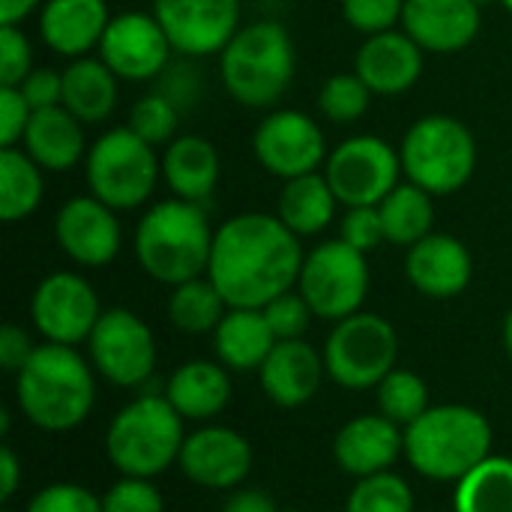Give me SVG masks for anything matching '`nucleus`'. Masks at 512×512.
<instances>
[{
  "instance_id": "nucleus-7",
  "label": "nucleus",
  "mask_w": 512,
  "mask_h": 512,
  "mask_svg": "<svg viewBox=\"0 0 512 512\" xmlns=\"http://www.w3.org/2000/svg\"><path fill=\"white\" fill-rule=\"evenodd\" d=\"M399 156L408 183L429 195H453L474 177L477 141L462 120L426 114L405 132Z\"/></svg>"
},
{
  "instance_id": "nucleus-17",
  "label": "nucleus",
  "mask_w": 512,
  "mask_h": 512,
  "mask_svg": "<svg viewBox=\"0 0 512 512\" xmlns=\"http://www.w3.org/2000/svg\"><path fill=\"white\" fill-rule=\"evenodd\" d=\"M177 465L195 486L231 492L252 471V444L228 426H201L186 435Z\"/></svg>"
},
{
  "instance_id": "nucleus-43",
  "label": "nucleus",
  "mask_w": 512,
  "mask_h": 512,
  "mask_svg": "<svg viewBox=\"0 0 512 512\" xmlns=\"http://www.w3.org/2000/svg\"><path fill=\"white\" fill-rule=\"evenodd\" d=\"M27 512H105L102 510V498H96L90 489L78 486V483H51L45 489H39Z\"/></svg>"
},
{
  "instance_id": "nucleus-34",
  "label": "nucleus",
  "mask_w": 512,
  "mask_h": 512,
  "mask_svg": "<svg viewBox=\"0 0 512 512\" xmlns=\"http://www.w3.org/2000/svg\"><path fill=\"white\" fill-rule=\"evenodd\" d=\"M228 312L225 297L219 294V288L207 279H189L183 285H174L171 297H168V318L180 333L189 336H201V333H213L222 318Z\"/></svg>"
},
{
  "instance_id": "nucleus-42",
  "label": "nucleus",
  "mask_w": 512,
  "mask_h": 512,
  "mask_svg": "<svg viewBox=\"0 0 512 512\" xmlns=\"http://www.w3.org/2000/svg\"><path fill=\"white\" fill-rule=\"evenodd\" d=\"M33 72V48L18 24H0V87H18Z\"/></svg>"
},
{
  "instance_id": "nucleus-1",
  "label": "nucleus",
  "mask_w": 512,
  "mask_h": 512,
  "mask_svg": "<svg viewBox=\"0 0 512 512\" xmlns=\"http://www.w3.org/2000/svg\"><path fill=\"white\" fill-rule=\"evenodd\" d=\"M300 237L267 213H240L216 228L207 279L219 288L228 309H264L294 291L303 270Z\"/></svg>"
},
{
  "instance_id": "nucleus-3",
  "label": "nucleus",
  "mask_w": 512,
  "mask_h": 512,
  "mask_svg": "<svg viewBox=\"0 0 512 512\" xmlns=\"http://www.w3.org/2000/svg\"><path fill=\"white\" fill-rule=\"evenodd\" d=\"M213 225L204 204L165 198L153 204L135 225V258L141 270L162 285H183L207 276L213 252Z\"/></svg>"
},
{
  "instance_id": "nucleus-44",
  "label": "nucleus",
  "mask_w": 512,
  "mask_h": 512,
  "mask_svg": "<svg viewBox=\"0 0 512 512\" xmlns=\"http://www.w3.org/2000/svg\"><path fill=\"white\" fill-rule=\"evenodd\" d=\"M339 240H345L348 246L360 249V252H372L375 246H381L384 237V222H381V210L378 207H348L339 225Z\"/></svg>"
},
{
  "instance_id": "nucleus-32",
  "label": "nucleus",
  "mask_w": 512,
  "mask_h": 512,
  "mask_svg": "<svg viewBox=\"0 0 512 512\" xmlns=\"http://www.w3.org/2000/svg\"><path fill=\"white\" fill-rule=\"evenodd\" d=\"M432 198L435 195H429L426 189H420L414 183H399L378 204L387 243L411 249L414 243L429 237L432 225H435V204H432Z\"/></svg>"
},
{
  "instance_id": "nucleus-52",
  "label": "nucleus",
  "mask_w": 512,
  "mask_h": 512,
  "mask_svg": "<svg viewBox=\"0 0 512 512\" xmlns=\"http://www.w3.org/2000/svg\"><path fill=\"white\" fill-rule=\"evenodd\" d=\"M474 3H477V6L483 9V6H489V3H495V0H474Z\"/></svg>"
},
{
  "instance_id": "nucleus-19",
  "label": "nucleus",
  "mask_w": 512,
  "mask_h": 512,
  "mask_svg": "<svg viewBox=\"0 0 512 512\" xmlns=\"http://www.w3.org/2000/svg\"><path fill=\"white\" fill-rule=\"evenodd\" d=\"M402 30L432 54H456L480 33L474 0H405Z\"/></svg>"
},
{
  "instance_id": "nucleus-21",
  "label": "nucleus",
  "mask_w": 512,
  "mask_h": 512,
  "mask_svg": "<svg viewBox=\"0 0 512 512\" xmlns=\"http://www.w3.org/2000/svg\"><path fill=\"white\" fill-rule=\"evenodd\" d=\"M405 453V429L384 414H363L348 420L333 444L339 468L357 480L384 474Z\"/></svg>"
},
{
  "instance_id": "nucleus-50",
  "label": "nucleus",
  "mask_w": 512,
  "mask_h": 512,
  "mask_svg": "<svg viewBox=\"0 0 512 512\" xmlns=\"http://www.w3.org/2000/svg\"><path fill=\"white\" fill-rule=\"evenodd\" d=\"M45 0H0V24H18L30 12L42 9Z\"/></svg>"
},
{
  "instance_id": "nucleus-6",
  "label": "nucleus",
  "mask_w": 512,
  "mask_h": 512,
  "mask_svg": "<svg viewBox=\"0 0 512 512\" xmlns=\"http://www.w3.org/2000/svg\"><path fill=\"white\" fill-rule=\"evenodd\" d=\"M183 441V417L174 405L165 396H138L108 423L105 456L120 477L153 480L180 459Z\"/></svg>"
},
{
  "instance_id": "nucleus-26",
  "label": "nucleus",
  "mask_w": 512,
  "mask_h": 512,
  "mask_svg": "<svg viewBox=\"0 0 512 512\" xmlns=\"http://www.w3.org/2000/svg\"><path fill=\"white\" fill-rule=\"evenodd\" d=\"M219 150L204 135H177L162 153V180L174 198L204 204L219 183Z\"/></svg>"
},
{
  "instance_id": "nucleus-15",
  "label": "nucleus",
  "mask_w": 512,
  "mask_h": 512,
  "mask_svg": "<svg viewBox=\"0 0 512 512\" xmlns=\"http://www.w3.org/2000/svg\"><path fill=\"white\" fill-rule=\"evenodd\" d=\"M153 15L183 57L222 54L240 30V0H153Z\"/></svg>"
},
{
  "instance_id": "nucleus-9",
  "label": "nucleus",
  "mask_w": 512,
  "mask_h": 512,
  "mask_svg": "<svg viewBox=\"0 0 512 512\" xmlns=\"http://www.w3.org/2000/svg\"><path fill=\"white\" fill-rule=\"evenodd\" d=\"M321 354L327 375L339 387L372 390L396 369L399 336L387 318L360 309L333 324Z\"/></svg>"
},
{
  "instance_id": "nucleus-35",
  "label": "nucleus",
  "mask_w": 512,
  "mask_h": 512,
  "mask_svg": "<svg viewBox=\"0 0 512 512\" xmlns=\"http://www.w3.org/2000/svg\"><path fill=\"white\" fill-rule=\"evenodd\" d=\"M375 402H378V414H384L387 420H393L402 429H408L414 420H420L432 408L426 381L408 369H393L375 387Z\"/></svg>"
},
{
  "instance_id": "nucleus-29",
  "label": "nucleus",
  "mask_w": 512,
  "mask_h": 512,
  "mask_svg": "<svg viewBox=\"0 0 512 512\" xmlns=\"http://www.w3.org/2000/svg\"><path fill=\"white\" fill-rule=\"evenodd\" d=\"M117 84L102 57H78L63 69V108L84 126L105 123L117 108Z\"/></svg>"
},
{
  "instance_id": "nucleus-33",
  "label": "nucleus",
  "mask_w": 512,
  "mask_h": 512,
  "mask_svg": "<svg viewBox=\"0 0 512 512\" xmlns=\"http://www.w3.org/2000/svg\"><path fill=\"white\" fill-rule=\"evenodd\" d=\"M456 512H512V459L489 456L456 483Z\"/></svg>"
},
{
  "instance_id": "nucleus-48",
  "label": "nucleus",
  "mask_w": 512,
  "mask_h": 512,
  "mask_svg": "<svg viewBox=\"0 0 512 512\" xmlns=\"http://www.w3.org/2000/svg\"><path fill=\"white\" fill-rule=\"evenodd\" d=\"M222 512H279V507L261 489H240L225 501Z\"/></svg>"
},
{
  "instance_id": "nucleus-39",
  "label": "nucleus",
  "mask_w": 512,
  "mask_h": 512,
  "mask_svg": "<svg viewBox=\"0 0 512 512\" xmlns=\"http://www.w3.org/2000/svg\"><path fill=\"white\" fill-rule=\"evenodd\" d=\"M342 15L351 30L375 36L402 24L405 0H342Z\"/></svg>"
},
{
  "instance_id": "nucleus-37",
  "label": "nucleus",
  "mask_w": 512,
  "mask_h": 512,
  "mask_svg": "<svg viewBox=\"0 0 512 512\" xmlns=\"http://www.w3.org/2000/svg\"><path fill=\"white\" fill-rule=\"evenodd\" d=\"M372 102V90L366 87V81L357 72H339L330 75L321 84L318 93V108L330 123H354L369 111Z\"/></svg>"
},
{
  "instance_id": "nucleus-55",
  "label": "nucleus",
  "mask_w": 512,
  "mask_h": 512,
  "mask_svg": "<svg viewBox=\"0 0 512 512\" xmlns=\"http://www.w3.org/2000/svg\"><path fill=\"white\" fill-rule=\"evenodd\" d=\"M3 512H12V510H3Z\"/></svg>"
},
{
  "instance_id": "nucleus-54",
  "label": "nucleus",
  "mask_w": 512,
  "mask_h": 512,
  "mask_svg": "<svg viewBox=\"0 0 512 512\" xmlns=\"http://www.w3.org/2000/svg\"><path fill=\"white\" fill-rule=\"evenodd\" d=\"M279 512H300V510H279Z\"/></svg>"
},
{
  "instance_id": "nucleus-18",
  "label": "nucleus",
  "mask_w": 512,
  "mask_h": 512,
  "mask_svg": "<svg viewBox=\"0 0 512 512\" xmlns=\"http://www.w3.org/2000/svg\"><path fill=\"white\" fill-rule=\"evenodd\" d=\"M54 237L69 261L81 267H105L120 252L117 210L96 195L69 198L54 216Z\"/></svg>"
},
{
  "instance_id": "nucleus-53",
  "label": "nucleus",
  "mask_w": 512,
  "mask_h": 512,
  "mask_svg": "<svg viewBox=\"0 0 512 512\" xmlns=\"http://www.w3.org/2000/svg\"><path fill=\"white\" fill-rule=\"evenodd\" d=\"M501 3H504V6H507V9L512 12V0H501Z\"/></svg>"
},
{
  "instance_id": "nucleus-49",
  "label": "nucleus",
  "mask_w": 512,
  "mask_h": 512,
  "mask_svg": "<svg viewBox=\"0 0 512 512\" xmlns=\"http://www.w3.org/2000/svg\"><path fill=\"white\" fill-rule=\"evenodd\" d=\"M18 483H21L18 456L12 453L9 444H3V450H0V501H3V504L18 492Z\"/></svg>"
},
{
  "instance_id": "nucleus-5",
  "label": "nucleus",
  "mask_w": 512,
  "mask_h": 512,
  "mask_svg": "<svg viewBox=\"0 0 512 512\" xmlns=\"http://www.w3.org/2000/svg\"><path fill=\"white\" fill-rule=\"evenodd\" d=\"M294 42L279 21H252L219 54L228 96L246 108H273L294 81Z\"/></svg>"
},
{
  "instance_id": "nucleus-13",
  "label": "nucleus",
  "mask_w": 512,
  "mask_h": 512,
  "mask_svg": "<svg viewBox=\"0 0 512 512\" xmlns=\"http://www.w3.org/2000/svg\"><path fill=\"white\" fill-rule=\"evenodd\" d=\"M252 153L264 171L279 180H294L318 171L327 162V138L321 126L297 108L270 111L252 135Z\"/></svg>"
},
{
  "instance_id": "nucleus-16",
  "label": "nucleus",
  "mask_w": 512,
  "mask_h": 512,
  "mask_svg": "<svg viewBox=\"0 0 512 512\" xmlns=\"http://www.w3.org/2000/svg\"><path fill=\"white\" fill-rule=\"evenodd\" d=\"M171 42L153 12L111 15L99 42V57L120 81H150L171 63Z\"/></svg>"
},
{
  "instance_id": "nucleus-40",
  "label": "nucleus",
  "mask_w": 512,
  "mask_h": 512,
  "mask_svg": "<svg viewBox=\"0 0 512 512\" xmlns=\"http://www.w3.org/2000/svg\"><path fill=\"white\" fill-rule=\"evenodd\" d=\"M264 318L273 330V336L279 342L285 339H303V333L309 330V321H312V306L306 303V297L300 291H285L279 294L276 300H270L264 309Z\"/></svg>"
},
{
  "instance_id": "nucleus-8",
  "label": "nucleus",
  "mask_w": 512,
  "mask_h": 512,
  "mask_svg": "<svg viewBox=\"0 0 512 512\" xmlns=\"http://www.w3.org/2000/svg\"><path fill=\"white\" fill-rule=\"evenodd\" d=\"M84 177L90 195L108 207L135 210L153 195L162 177V159L156 156V147L138 138L129 126H114L90 144Z\"/></svg>"
},
{
  "instance_id": "nucleus-12",
  "label": "nucleus",
  "mask_w": 512,
  "mask_h": 512,
  "mask_svg": "<svg viewBox=\"0 0 512 512\" xmlns=\"http://www.w3.org/2000/svg\"><path fill=\"white\" fill-rule=\"evenodd\" d=\"M93 369L114 387L132 390L153 378L156 339L153 330L129 309H108L87 339Z\"/></svg>"
},
{
  "instance_id": "nucleus-24",
  "label": "nucleus",
  "mask_w": 512,
  "mask_h": 512,
  "mask_svg": "<svg viewBox=\"0 0 512 512\" xmlns=\"http://www.w3.org/2000/svg\"><path fill=\"white\" fill-rule=\"evenodd\" d=\"M108 21L105 0H45L39 9V36L54 54L78 60L99 48Z\"/></svg>"
},
{
  "instance_id": "nucleus-36",
  "label": "nucleus",
  "mask_w": 512,
  "mask_h": 512,
  "mask_svg": "<svg viewBox=\"0 0 512 512\" xmlns=\"http://www.w3.org/2000/svg\"><path fill=\"white\" fill-rule=\"evenodd\" d=\"M345 512H414V492L393 471L372 474L357 480L345 501Z\"/></svg>"
},
{
  "instance_id": "nucleus-10",
  "label": "nucleus",
  "mask_w": 512,
  "mask_h": 512,
  "mask_svg": "<svg viewBox=\"0 0 512 512\" xmlns=\"http://www.w3.org/2000/svg\"><path fill=\"white\" fill-rule=\"evenodd\" d=\"M297 291L312 306L315 318L342 321L363 309L369 294V264L366 252L348 246L345 240H324L303 258Z\"/></svg>"
},
{
  "instance_id": "nucleus-27",
  "label": "nucleus",
  "mask_w": 512,
  "mask_h": 512,
  "mask_svg": "<svg viewBox=\"0 0 512 512\" xmlns=\"http://www.w3.org/2000/svg\"><path fill=\"white\" fill-rule=\"evenodd\" d=\"M165 399L183 420H213L231 402L228 369L213 360H189L171 372Z\"/></svg>"
},
{
  "instance_id": "nucleus-23",
  "label": "nucleus",
  "mask_w": 512,
  "mask_h": 512,
  "mask_svg": "<svg viewBox=\"0 0 512 512\" xmlns=\"http://www.w3.org/2000/svg\"><path fill=\"white\" fill-rule=\"evenodd\" d=\"M258 375L273 405L303 408L306 402L315 399L327 375V366H324V354H318L306 339H285L276 342Z\"/></svg>"
},
{
  "instance_id": "nucleus-31",
  "label": "nucleus",
  "mask_w": 512,
  "mask_h": 512,
  "mask_svg": "<svg viewBox=\"0 0 512 512\" xmlns=\"http://www.w3.org/2000/svg\"><path fill=\"white\" fill-rule=\"evenodd\" d=\"M42 195V168L24 153V147H0V219L12 225L33 216Z\"/></svg>"
},
{
  "instance_id": "nucleus-25",
  "label": "nucleus",
  "mask_w": 512,
  "mask_h": 512,
  "mask_svg": "<svg viewBox=\"0 0 512 512\" xmlns=\"http://www.w3.org/2000/svg\"><path fill=\"white\" fill-rule=\"evenodd\" d=\"M21 147L42 171H54V174L69 171L90 150L84 138V123L75 114H69L63 105L33 111Z\"/></svg>"
},
{
  "instance_id": "nucleus-51",
  "label": "nucleus",
  "mask_w": 512,
  "mask_h": 512,
  "mask_svg": "<svg viewBox=\"0 0 512 512\" xmlns=\"http://www.w3.org/2000/svg\"><path fill=\"white\" fill-rule=\"evenodd\" d=\"M504 348H507V354L512 357V309L510 315H507V321H504Z\"/></svg>"
},
{
  "instance_id": "nucleus-22",
  "label": "nucleus",
  "mask_w": 512,
  "mask_h": 512,
  "mask_svg": "<svg viewBox=\"0 0 512 512\" xmlns=\"http://www.w3.org/2000/svg\"><path fill=\"white\" fill-rule=\"evenodd\" d=\"M354 72L378 96H399L411 90L423 75V48L405 30H387L369 36L357 57Z\"/></svg>"
},
{
  "instance_id": "nucleus-46",
  "label": "nucleus",
  "mask_w": 512,
  "mask_h": 512,
  "mask_svg": "<svg viewBox=\"0 0 512 512\" xmlns=\"http://www.w3.org/2000/svg\"><path fill=\"white\" fill-rule=\"evenodd\" d=\"M18 90L24 93V99L30 102L33 111H42V108H54V105H63V69H33L21 84Z\"/></svg>"
},
{
  "instance_id": "nucleus-28",
  "label": "nucleus",
  "mask_w": 512,
  "mask_h": 512,
  "mask_svg": "<svg viewBox=\"0 0 512 512\" xmlns=\"http://www.w3.org/2000/svg\"><path fill=\"white\" fill-rule=\"evenodd\" d=\"M276 342L279 339L261 309H228L222 324L213 330L216 357L231 372H258Z\"/></svg>"
},
{
  "instance_id": "nucleus-14",
  "label": "nucleus",
  "mask_w": 512,
  "mask_h": 512,
  "mask_svg": "<svg viewBox=\"0 0 512 512\" xmlns=\"http://www.w3.org/2000/svg\"><path fill=\"white\" fill-rule=\"evenodd\" d=\"M33 327L45 336V342L57 345H78L87 342L96 321L102 318L96 288L69 270H57L45 276L30 300Z\"/></svg>"
},
{
  "instance_id": "nucleus-11",
  "label": "nucleus",
  "mask_w": 512,
  "mask_h": 512,
  "mask_svg": "<svg viewBox=\"0 0 512 512\" xmlns=\"http://www.w3.org/2000/svg\"><path fill=\"white\" fill-rule=\"evenodd\" d=\"M402 156L378 135H354L336 144L324 162V177L345 207H378L402 177Z\"/></svg>"
},
{
  "instance_id": "nucleus-41",
  "label": "nucleus",
  "mask_w": 512,
  "mask_h": 512,
  "mask_svg": "<svg viewBox=\"0 0 512 512\" xmlns=\"http://www.w3.org/2000/svg\"><path fill=\"white\" fill-rule=\"evenodd\" d=\"M105 512H165V498L153 486V480L144 477H120L105 495H102Z\"/></svg>"
},
{
  "instance_id": "nucleus-30",
  "label": "nucleus",
  "mask_w": 512,
  "mask_h": 512,
  "mask_svg": "<svg viewBox=\"0 0 512 512\" xmlns=\"http://www.w3.org/2000/svg\"><path fill=\"white\" fill-rule=\"evenodd\" d=\"M336 195L324 177V171H312L294 180H285L276 204V216L297 234V237H315L321 234L333 216H336Z\"/></svg>"
},
{
  "instance_id": "nucleus-2",
  "label": "nucleus",
  "mask_w": 512,
  "mask_h": 512,
  "mask_svg": "<svg viewBox=\"0 0 512 512\" xmlns=\"http://www.w3.org/2000/svg\"><path fill=\"white\" fill-rule=\"evenodd\" d=\"M15 402L24 420L42 432L78 429L96 405V375L72 345H36L15 375Z\"/></svg>"
},
{
  "instance_id": "nucleus-45",
  "label": "nucleus",
  "mask_w": 512,
  "mask_h": 512,
  "mask_svg": "<svg viewBox=\"0 0 512 512\" xmlns=\"http://www.w3.org/2000/svg\"><path fill=\"white\" fill-rule=\"evenodd\" d=\"M33 120V108L18 87H0V147H18Z\"/></svg>"
},
{
  "instance_id": "nucleus-47",
  "label": "nucleus",
  "mask_w": 512,
  "mask_h": 512,
  "mask_svg": "<svg viewBox=\"0 0 512 512\" xmlns=\"http://www.w3.org/2000/svg\"><path fill=\"white\" fill-rule=\"evenodd\" d=\"M33 351H36V345L18 324L0 327V369L3 372L18 375L27 366V360L33 357Z\"/></svg>"
},
{
  "instance_id": "nucleus-4",
  "label": "nucleus",
  "mask_w": 512,
  "mask_h": 512,
  "mask_svg": "<svg viewBox=\"0 0 512 512\" xmlns=\"http://www.w3.org/2000/svg\"><path fill=\"white\" fill-rule=\"evenodd\" d=\"M492 423L471 405H432L405 429L408 465L435 483H459L492 456Z\"/></svg>"
},
{
  "instance_id": "nucleus-20",
  "label": "nucleus",
  "mask_w": 512,
  "mask_h": 512,
  "mask_svg": "<svg viewBox=\"0 0 512 512\" xmlns=\"http://www.w3.org/2000/svg\"><path fill=\"white\" fill-rule=\"evenodd\" d=\"M405 273L408 282L432 300H450L459 297L474 276V261L471 252L462 240L453 234H429L420 243L408 249L405 258Z\"/></svg>"
},
{
  "instance_id": "nucleus-38",
  "label": "nucleus",
  "mask_w": 512,
  "mask_h": 512,
  "mask_svg": "<svg viewBox=\"0 0 512 512\" xmlns=\"http://www.w3.org/2000/svg\"><path fill=\"white\" fill-rule=\"evenodd\" d=\"M177 126L180 108L165 93H147L129 111V129L153 147L171 144L177 138Z\"/></svg>"
}]
</instances>
